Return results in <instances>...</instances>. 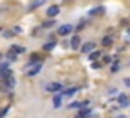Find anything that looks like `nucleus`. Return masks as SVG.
<instances>
[{
	"mask_svg": "<svg viewBox=\"0 0 130 118\" xmlns=\"http://www.w3.org/2000/svg\"><path fill=\"white\" fill-rule=\"evenodd\" d=\"M99 56H101V53H99V51H94V53H91V54H89V59H91V61H95Z\"/></svg>",
	"mask_w": 130,
	"mask_h": 118,
	"instance_id": "nucleus-17",
	"label": "nucleus"
},
{
	"mask_svg": "<svg viewBox=\"0 0 130 118\" xmlns=\"http://www.w3.org/2000/svg\"><path fill=\"white\" fill-rule=\"evenodd\" d=\"M10 53H25V48L23 46H17V44H13V46H10Z\"/></svg>",
	"mask_w": 130,
	"mask_h": 118,
	"instance_id": "nucleus-12",
	"label": "nucleus"
},
{
	"mask_svg": "<svg viewBox=\"0 0 130 118\" xmlns=\"http://www.w3.org/2000/svg\"><path fill=\"white\" fill-rule=\"evenodd\" d=\"M102 12H104V7H97V8H92L89 13H91V15H99V13H102Z\"/></svg>",
	"mask_w": 130,
	"mask_h": 118,
	"instance_id": "nucleus-16",
	"label": "nucleus"
},
{
	"mask_svg": "<svg viewBox=\"0 0 130 118\" xmlns=\"http://www.w3.org/2000/svg\"><path fill=\"white\" fill-rule=\"evenodd\" d=\"M76 92H77L76 87H71V89H66L64 92H61V95H63V97H73Z\"/></svg>",
	"mask_w": 130,
	"mask_h": 118,
	"instance_id": "nucleus-9",
	"label": "nucleus"
},
{
	"mask_svg": "<svg viewBox=\"0 0 130 118\" xmlns=\"http://www.w3.org/2000/svg\"><path fill=\"white\" fill-rule=\"evenodd\" d=\"M92 67H94V69H99V67H101V64H99V62H92Z\"/></svg>",
	"mask_w": 130,
	"mask_h": 118,
	"instance_id": "nucleus-22",
	"label": "nucleus"
},
{
	"mask_svg": "<svg viewBox=\"0 0 130 118\" xmlns=\"http://www.w3.org/2000/svg\"><path fill=\"white\" fill-rule=\"evenodd\" d=\"M124 84H125V85H127V87H130V77H127V79L124 80Z\"/></svg>",
	"mask_w": 130,
	"mask_h": 118,
	"instance_id": "nucleus-21",
	"label": "nucleus"
},
{
	"mask_svg": "<svg viewBox=\"0 0 130 118\" xmlns=\"http://www.w3.org/2000/svg\"><path fill=\"white\" fill-rule=\"evenodd\" d=\"M89 113H91V110H89V108H84V110H81V112L76 115V118H86V116H89Z\"/></svg>",
	"mask_w": 130,
	"mask_h": 118,
	"instance_id": "nucleus-14",
	"label": "nucleus"
},
{
	"mask_svg": "<svg viewBox=\"0 0 130 118\" xmlns=\"http://www.w3.org/2000/svg\"><path fill=\"white\" fill-rule=\"evenodd\" d=\"M54 25H56V21H54V20H48V21H44V23H43L44 28H50V26H54Z\"/></svg>",
	"mask_w": 130,
	"mask_h": 118,
	"instance_id": "nucleus-18",
	"label": "nucleus"
},
{
	"mask_svg": "<svg viewBox=\"0 0 130 118\" xmlns=\"http://www.w3.org/2000/svg\"><path fill=\"white\" fill-rule=\"evenodd\" d=\"M58 13H59V7L58 5H51L50 8L46 10V15L50 16V18H53V20H54V16H56Z\"/></svg>",
	"mask_w": 130,
	"mask_h": 118,
	"instance_id": "nucleus-4",
	"label": "nucleus"
},
{
	"mask_svg": "<svg viewBox=\"0 0 130 118\" xmlns=\"http://www.w3.org/2000/svg\"><path fill=\"white\" fill-rule=\"evenodd\" d=\"M61 100H63V95H61V93H58V95H54V99H53L54 108H59V107H61Z\"/></svg>",
	"mask_w": 130,
	"mask_h": 118,
	"instance_id": "nucleus-11",
	"label": "nucleus"
},
{
	"mask_svg": "<svg viewBox=\"0 0 130 118\" xmlns=\"http://www.w3.org/2000/svg\"><path fill=\"white\" fill-rule=\"evenodd\" d=\"M61 89H63V85H61L59 82H50L46 85V90H48V92H59Z\"/></svg>",
	"mask_w": 130,
	"mask_h": 118,
	"instance_id": "nucleus-3",
	"label": "nucleus"
},
{
	"mask_svg": "<svg viewBox=\"0 0 130 118\" xmlns=\"http://www.w3.org/2000/svg\"><path fill=\"white\" fill-rule=\"evenodd\" d=\"M119 105L120 107H128L130 105V99L127 95H119Z\"/></svg>",
	"mask_w": 130,
	"mask_h": 118,
	"instance_id": "nucleus-6",
	"label": "nucleus"
},
{
	"mask_svg": "<svg viewBox=\"0 0 130 118\" xmlns=\"http://www.w3.org/2000/svg\"><path fill=\"white\" fill-rule=\"evenodd\" d=\"M33 67H30L28 70H26V76H36V74L41 70V62H35V64H31Z\"/></svg>",
	"mask_w": 130,
	"mask_h": 118,
	"instance_id": "nucleus-2",
	"label": "nucleus"
},
{
	"mask_svg": "<svg viewBox=\"0 0 130 118\" xmlns=\"http://www.w3.org/2000/svg\"><path fill=\"white\" fill-rule=\"evenodd\" d=\"M73 31V26L71 25H64V26H59V30H58V33H59V35H69V33Z\"/></svg>",
	"mask_w": 130,
	"mask_h": 118,
	"instance_id": "nucleus-5",
	"label": "nucleus"
},
{
	"mask_svg": "<svg viewBox=\"0 0 130 118\" xmlns=\"http://www.w3.org/2000/svg\"><path fill=\"white\" fill-rule=\"evenodd\" d=\"M79 44H81V38L79 36H73V39H71V48L79 49Z\"/></svg>",
	"mask_w": 130,
	"mask_h": 118,
	"instance_id": "nucleus-8",
	"label": "nucleus"
},
{
	"mask_svg": "<svg viewBox=\"0 0 130 118\" xmlns=\"http://www.w3.org/2000/svg\"><path fill=\"white\" fill-rule=\"evenodd\" d=\"M119 67H120V66H119V62H115L114 66H112V72H117V70H119Z\"/></svg>",
	"mask_w": 130,
	"mask_h": 118,
	"instance_id": "nucleus-20",
	"label": "nucleus"
},
{
	"mask_svg": "<svg viewBox=\"0 0 130 118\" xmlns=\"http://www.w3.org/2000/svg\"><path fill=\"white\" fill-rule=\"evenodd\" d=\"M54 46H56V41H54V39H51L50 43H46V44L43 46V49H44V51H51V49H53Z\"/></svg>",
	"mask_w": 130,
	"mask_h": 118,
	"instance_id": "nucleus-13",
	"label": "nucleus"
},
{
	"mask_svg": "<svg viewBox=\"0 0 130 118\" xmlns=\"http://www.w3.org/2000/svg\"><path fill=\"white\" fill-rule=\"evenodd\" d=\"M102 44H104V46H110L112 44V39L109 38V36H105V38L102 39Z\"/></svg>",
	"mask_w": 130,
	"mask_h": 118,
	"instance_id": "nucleus-19",
	"label": "nucleus"
},
{
	"mask_svg": "<svg viewBox=\"0 0 130 118\" xmlns=\"http://www.w3.org/2000/svg\"><path fill=\"white\" fill-rule=\"evenodd\" d=\"M13 87H15V79H13V76L8 77V79H5V80H0V89L2 90H12Z\"/></svg>",
	"mask_w": 130,
	"mask_h": 118,
	"instance_id": "nucleus-1",
	"label": "nucleus"
},
{
	"mask_svg": "<svg viewBox=\"0 0 130 118\" xmlns=\"http://www.w3.org/2000/svg\"><path fill=\"white\" fill-rule=\"evenodd\" d=\"M117 118H125V116H122V115H120V116H117Z\"/></svg>",
	"mask_w": 130,
	"mask_h": 118,
	"instance_id": "nucleus-24",
	"label": "nucleus"
},
{
	"mask_svg": "<svg viewBox=\"0 0 130 118\" xmlns=\"http://www.w3.org/2000/svg\"><path fill=\"white\" fill-rule=\"evenodd\" d=\"M43 3H44V0H33L28 5V10H35V8H38V7H41Z\"/></svg>",
	"mask_w": 130,
	"mask_h": 118,
	"instance_id": "nucleus-10",
	"label": "nucleus"
},
{
	"mask_svg": "<svg viewBox=\"0 0 130 118\" xmlns=\"http://www.w3.org/2000/svg\"><path fill=\"white\" fill-rule=\"evenodd\" d=\"M128 35H130V30H128Z\"/></svg>",
	"mask_w": 130,
	"mask_h": 118,
	"instance_id": "nucleus-25",
	"label": "nucleus"
},
{
	"mask_svg": "<svg viewBox=\"0 0 130 118\" xmlns=\"http://www.w3.org/2000/svg\"><path fill=\"white\" fill-rule=\"evenodd\" d=\"M8 69H10V66H8V64H7V62H2V64H0V76H2L3 72H7Z\"/></svg>",
	"mask_w": 130,
	"mask_h": 118,
	"instance_id": "nucleus-15",
	"label": "nucleus"
},
{
	"mask_svg": "<svg viewBox=\"0 0 130 118\" xmlns=\"http://www.w3.org/2000/svg\"><path fill=\"white\" fill-rule=\"evenodd\" d=\"M7 110H8V108H5V110H2V112H0V118H2V116H3V115L7 113Z\"/></svg>",
	"mask_w": 130,
	"mask_h": 118,
	"instance_id": "nucleus-23",
	"label": "nucleus"
},
{
	"mask_svg": "<svg viewBox=\"0 0 130 118\" xmlns=\"http://www.w3.org/2000/svg\"><path fill=\"white\" fill-rule=\"evenodd\" d=\"M94 48H95V44H94V43H86V44H84L83 48H81V51H83V53H86V54H91V51H92Z\"/></svg>",
	"mask_w": 130,
	"mask_h": 118,
	"instance_id": "nucleus-7",
	"label": "nucleus"
}]
</instances>
